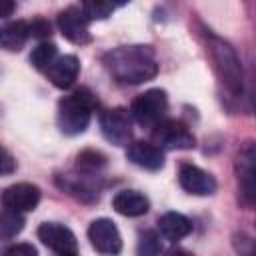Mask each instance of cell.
I'll use <instances>...</instances> for the list:
<instances>
[{
    "label": "cell",
    "instance_id": "484cf974",
    "mask_svg": "<svg viewBox=\"0 0 256 256\" xmlns=\"http://www.w3.org/2000/svg\"><path fill=\"white\" fill-rule=\"evenodd\" d=\"M16 10V4L12 0H0V18H8L12 16Z\"/></svg>",
    "mask_w": 256,
    "mask_h": 256
},
{
    "label": "cell",
    "instance_id": "5b68a950",
    "mask_svg": "<svg viewBox=\"0 0 256 256\" xmlns=\"http://www.w3.org/2000/svg\"><path fill=\"white\" fill-rule=\"evenodd\" d=\"M152 138L158 148H170V150H190L194 148V136L192 132L178 120L164 118L152 128Z\"/></svg>",
    "mask_w": 256,
    "mask_h": 256
},
{
    "label": "cell",
    "instance_id": "9c48e42d",
    "mask_svg": "<svg viewBox=\"0 0 256 256\" xmlns=\"http://www.w3.org/2000/svg\"><path fill=\"white\" fill-rule=\"evenodd\" d=\"M58 28L62 32V36L78 46H84L88 42H92V34L88 28V20L82 14L80 6H70L66 10H62L58 14Z\"/></svg>",
    "mask_w": 256,
    "mask_h": 256
},
{
    "label": "cell",
    "instance_id": "44dd1931",
    "mask_svg": "<svg viewBox=\"0 0 256 256\" xmlns=\"http://www.w3.org/2000/svg\"><path fill=\"white\" fill-rule=\"evenodd\" d=\"M114 4H110V2H84V4H80V10H82V14L86 16V20L90 22V20H104V18H108L112 12H114Z\"/></svg>",
    "mask_w": 256,
    "mask_h": 256
},
{
    "label": "cell",
    "instance_id": "9a60e30c",
    "mask_svg": "<svg viewBox=\"0 0 256 256\" xmlns=\"http://www.w3.org/2000/svg\"><path fill=\"white\" fill-rule=\"evenodd\" d=\"M112 208L128 218H136V216H144L150 210V200L136 190H120L114 198H112Z\"/></svg>",
    "mask_w": 256,
    "mask_h": 256
},
{
    "label": "cell",
    "instance_id": "603a6c76",
    "mask_svg": "<svg viewBox=\"0 0 256 256\" xmlns=\"http://www.w3.org/2000/svg\"><path fill=\"white\" fill-rule=\"evenodd\" d=\"M26 24H28V36H32V38H48L52 34L50 22L44 18H36V20L26 22Z\"/></svg>",
    "mask_w": 256,
    "mask_h": 256
},
{
    "label": "cell",
    "instance_id": "8992f818",
    "mask_svg": "<svg viewBox=\"0 0 256 256\" xmlns=\"http://www.w3.org/2000/svg\"><path fill=\"white\" fill-rule=\"evenodd\" d=\"M88 240L102 256H116L122 250V236L110 218H96L88 226Z\"/></svg>",
    "mask_w": 256,
    "mask_h": 256
},
{
    "label": "cell",
    "instance_id": "4fadbf2b",
    "mask_svg": "<svg viewBox=\"0 0 256 256\" xmlns=\"http://www.w3.org/2000/svg\"><path fill=\"white\" fill-rule=\"evenodd\" d=\"M126 156L132 164H136L144 170H160L164 166V152L154 142H146V140L132 142V144H128Z\"/></svg>",
    "mask_w": 256,
    "mask_h": 256
},
{
    "label": "cell",
    "instance_id": "8fae6325",
    "mask_svg": "<svg viewBox=\"0 0 256 256\" xmlns=\"http://www.w3.org/2000/svg\"><path fill=\"white\" fill-rule=\"evenodd\" d=\"M38 238L44 246H48L50 250L58 252V254H72L78 248L76 236L74 232L58 222H44L38 228Z\"/></svg>",
    "mask_w": 256,
    "mask_h": 256
},
{
    "label": "cell",
    "instance_id": "52a82bcc",
    "mask_svg": "<svg viewBox=\"0 0 256 256\" xmlns=\"http://www.w3.org/2000/svg\"><path fill=\"white\" fill-rule=\"evenodd\" d=\"M100 130L114 146H128L132 138L130 114L124 108H108L100 114Z\"/></svg>",
    "mask_w": 256,
    "mask_h": 256
},
{
    "label": "cell",
    "instance_id": "7a4b0ae2",
    "mask_svg": "<svg viewBox=\"0 0 256 256\" xmlns=\"http://www.w3.org/2000/svg\"><path fill=\"white\" fill-rule=\"evenodd\" d=\"M204 40H206V52L210 56L212 68L222 84V88L238 98L244 92V70L242 62L236 54V50L222 38L214 36L210 30H204Z\"/></svg>",
    "mask_w": 256,
    "mask_h": 256
},
{
    "label": "cell",
    "instance_id": "277c9868",
    "mask_svg": "<svg viewBox=\"0 0 256 256\" xmlns=\"http://www.w3.org/2000/svg\"><path fill=\"white\" fill-rule=\"evenodd\" d=\"M166 110H168V96L160 88H150L142 92L130 104V116L140 126H150V128H154L160 120H164Z\"/></svg>",
    "mask_w": 256,
    "mask_h": 256
},
{
    "label": "cell",
    "instance_id": "30bf717a",
    "mask_svg": "<svg viewBox=\"0 0 256 256\" xmlns=\"http://www.w3.org/2000/svg\"><path fill=\"white\" fill-rule=\"evenodd\" d=\"M178 182L180 186L194 196H210L216 192V180L206 170L198 168L196 164L182 162L178 168Z\"/></svg>",
    "mask_w": 256,
    "mask_h": 256
},
{
    "label": "cell",
    "instance_id": "3957f363",
    "mask_svg": "<svg viewBox=\"0 0 256 256\" xmlns=\"http://www.w3.org/2000/svg\"><path fill=\"white\" fill-rule=\"evenodd\" d=\"M96 98L88 88H76L68 96H64L58 102V128L66 136H78L82 134L92 118V112L96 108Z\"/></svg>",
    "mask_w": 256,
    "mask_h": 256
},
{
    "label": "cell",
    "instance_id": "5bb4252c",
    "mask_svg": "<svg viewBox=\"0 0 256 256\" xmlns=\"http://www.w3.org/2000/svg\"><path fill=\"white\" fill-rule=\"evenodd\" d=\"M78 72H80V60L74 54H64L52 62V66L46 70V76L56 88L66 90L76 82Z\"/></svg>",
    "mask_w": 256,
    "mask_h": 256
},
{
    "label": "cell",
    "instance_id": "ffe728a7",
    "mask_svg": "<svg viewBox=\"0 0 256 256\" xmlns=\"http://www.w3.org/2000/svg\"><path fill=\"white\" fill-rule=\"evenodd\" d=\"M56 58H58V50H56V44H52V42H40L30 54L32 66L40 72H46Z\"/></svg>",
    "mask_w": 256,
    "mask_h": 256
},
{
    "label": "cell",
    "instance_id": "cb8c5ba5",
    "mask_svg": "<svg viewBox=\"0 0 256 256\" xmlns=\"http://www.w3.org/2000/svg\"><path fill=\"white\" fill-rule=\"evenodd\" d=\"M0 256H38V250L28 242H20V244H12L4 248Z\"/></svg>",
    "mask_w": 256,
    "mask_h": 256
},
{
    "label": "cell",
    "instance_id": "6da1fadb",
    "mask_svg": "<svg viewBox=\"0 0 256 256\" xmlns=\"http://www.w3.org/2000/svg\"><path fill=\"white\" fill-rule=\"evenodd\" d=\"M102 62L108 74L120 84H142L158 74L156 54L144 44L112 48L102 56Z\"/></svg>",
    "mask_w": 256,
    "mask_h": 256
},
{
    "label": "cell",
    "instance_id": "ba28073f",
    "mask_svg": "<svg viewBox=\"0 0 256 256\" xmlns=\"http://www.w3.org/2000/svg\"><path fill=\"white\" fill-rule=\"evenodd\" d=\"M256 152H254V144L248 142L244 144V148L238 152L236 158V174H238V194L242 204L252 206L254 198H256V186H254V174H256Z\"/></svg>",
    "mask_w": 256,
    "mask_h": 256
},
{
    "label": "cell",
    "instance_id": "7c38bea8",
    "mask_svg": "<svg viewBox=\"0 0 256 256\" xmlns=\"http://www.w3.org/2000/svg\"><path fill=\"white\" fill-rule=\"evenodd\" d=\"M40 202V188L30 182H18L2 192V206L14 212H30Z\"/></svg>",
    "mask_w": 256,
    "mask_h": 256
},
{
    "label": "cell",
    "instance_id": "e0dca14e",
    "mask_svg": "<svg viewBox=\"0 0 256 256\" xmlns=\"http://www.w3.org/2000/svg\"><path fill=\"white\" fill-rule=\"evenodd\" d=\"M160 232L170 240H180L192 232V222L180 212H166L158 220Z\"/></svg>",
    "mask_w": 256,
    "mask_h": 256
},
{
    "label": "cell",
    "instance_id": "4316f807",
    "mask_svg": "<svg viewBox=\"0 0 256 256\" xmlns=\"http://www.w3.org/2000/svg\"><path fill=\"white\" fill-rule=\"evenodd\" d=\"M168 256H192V254H190V252H186V250L176 248V250H170V252H168Z\"/></svg>",
    "mask_w": 256,
    "mask_h": 256
},
{
    "label": "cell",
    "instance_id": "83f0119b",
    "mask_svg": "<svg viewBox=\"0 0 256 256\" xmlns=\"http://www.w3.org/2000/svg\"><path fill=\"white\" fill-rule=\"evenodd\" d=\"M58 256H76V252H72V254H58Z\"/></svg>",
    "mask_w": 256,
    "mask_h": 256
},
{
    "label": "cell",
    "instance_id": "d6986e66",
    "mask_svg": "<svg viewBox=\"0 0 256 256\" xmlns=\"http://www.w3.org/2000/svg\"><path fill=\"white\" fill-rule=\"evenodd\" d=\"M24 228V216L20 212L0 208V240H10L18 236Z\"/></svg>",
    "mask_w": 256,
    "mask_h": 256
},
{
    "label": "cell",
    "instance_id": "7402d4cb",
    "mask_svg": "<svg viewBox=\"0 0 256 256\" xmlns=\"http://www.w3.org/2000/svg\"><path fill=\"white\" fill-rule=\"evenodd\" d=\"M160 254V242L154 232H144L138 242V256H158Z\"/></svg>",
    "mask_w": 256,
    "mask_h": 256
},
{
    "label": "cell",
    "instance_id": "d4e9b609",
    "mask_svg": "<svg viewBox=\"0 0 256 256\" xmlns=\"http://www.w3.org/2000/svg\"><path fill=\"white\" fill-rule=\"evenodd\" d=\"M16 170V160H14V156L4 148V146H0V176H8V174H12Z\"/></svg>",
    "mask_w": 256,
    "mask_h": 256
},
{
    "label": "cell",
    "instance_id": "2e32d148",
    "mask_svg": "<svg viewBox=\"0 0 256 256\" xmlns=\"http://www.w3.org/2000/svg\"><path fill=\"white\" fill-rule=\"evenodd\" d=\"M28 24L22 20L0 24V48L8 52H20L28 40Z\"/></svg>",
    "mask_w": 256,
    "mask_h": 256
},
{
    "label": "cell",
    "instance_id": "ac0fdd59",
    "mask_svg": "<svg viewBox=\"0 0 256 256\" xmlns=\"http://www.w3.org/2000/svg\"><path fill=\"white\" fill-rule=\"evenodd\" d=\"M106 166V156L98 150H82L76 158V170L80 174H86V176H92V174H98L102 168Z\"/></svg>",
    "mask_w": 256,
    "mask_h": 256
}]
</instances>
